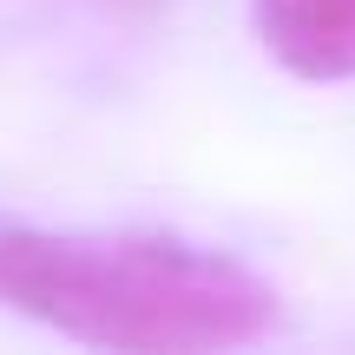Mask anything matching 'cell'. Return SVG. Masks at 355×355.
<instances>
[{
    "label": "cell",
    "mask_w": 355,
    "mask_h": 355,
    "mask_svg": "<svg viewBox=\"0 0 355 355\" xmlns=\"http://www.w3.org/2000/svg\"><path fill=\"white\" fill-rule=\"evenodd\" d=\"M0 290L73 343L139 355L243 349L277 322L270 283L243 263L132 230H20L0 243Z\"/></svg>",
    "instance_id": "obj_1"
},
{
    "label": "cell",
    "mask_w": 355,
    "mask_h": 355,
    "mask_svg": "<svg viewBox=\"0 0 355 355\" xmlns=\"http://www.w3.org/2000/svg\"><path fill=\"white\" fill-rule=\"evenodd\" d=\"M257 33L296 79H355V0H257Z\"/></svg>",
    "instance_id": "obj_2"
}]
</instances>
